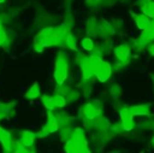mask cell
<instances>
[{"mask_svg":"<svg viewBox=\"0 0 154 153\" xmlns=\"http://www.w3.org/2000/svg\"><path fill=\"white\" fill-rule=\"evenodd\" d=\"M67 29L61 25V27H49L40 30L35 37L34 41L41 42L45 47H51V46H58L61 45L65 35L67 34Z\"/></svg>","mask_w":154,"mask_h":153,"instance_id":"1","label":"cell"},{"mask_svg":"<svg viewBox=\"0 0 154 153\" xmlns=\"http://www.w3.org/2000/svg\"><path fill=\"white\" fill-rule=\"evenodd\" d=\"M69 77V59L64 52H59L54 63V80L57 84H63Z\"/></svg>","mask_w":154,"mask_h":153,"instance_id":"2","label":"cell"},{"mask_svg":"<svg viewBox=\"0 0 154 153\" xmlns=\"http://www.w3.org/2000/svg\"><path fill=\"white\" fill-rule=\"evenodd\" d=\"M97 101H93V102H87L82 108H81V113L83 116V118L85 120H94L97 117H100L101 112H102V106L96 105Z\"/></svg>","mask_w":154,"mask_h":153,"instance_id":"3","label":"cell"},{"mask_svg":"<svg viewBox=\"0 0 154 153\" xmlns=\"http://www.w3.org/2000/svg\"><path fill=\"white\" fill-rule=\"evenodd\" d=\"M112 71H113L112 65H111L108 61H106V60H101V61L97 64L96 69H95L94 76L97 78V81H100V82H106V81L111 77Z\"/></svg>","mask_w":154,"mask_h":153,"instance_id":"4","label":"cell"},{"mask_svg":"<svg viewBox=\"0 0 154 153\" xmlns=\"http://www.w3.org/2000/svg\"><path fill=\"white\" fill-rule=\"evenodd\" d=\"M130 52H131V46H130V43H126V42H123V43H120L113 48L114 57L120 63H128L129 61Z\"/></svg>","mask_w":154,"mask_h":153,"instance_id":"5","label":"cell"},{"mask_svg":"<svg viewBox=\"0 0 154 153\" xmlns=\"http://www.w3.org/2000/svg\"><path fill=\"white\" fill-rule=\"evenodd\" d=\"M71 139L76 140V142L78 143L79 146V151L81 153L82 152H89V148H88V142H87V137H85V134H84V130L79 126L77 128H73L71 130Z\"/></svg>","mask_w":154,"mask_h":153,"instance_id":"6","label":"cell"},{"mask_svg":"<svg viewBox=\"0 0 154 153\" xmlns=\"http://www.w3.org/2000/svg\"><path fill=\"white\" fill-rule=\"evenodd\" d=\"M119 117H120V123H122L124 130L125 131H131L135 126V123H134V116L130 113L129 108L123 107L119 111Z\"/></svg>","mask_w":154,"mask_h":153,"instance_id":"7","label":"cell"},{"mask_svg":"<svg viewBox=\"0 0 154 153\" xmlns=\"http://www.w3.org/2000/svg\"><path fill=\"white\" fill-rule=\"evenodd\" d=\"M134 22L140 30H144L153 23V19L144 13H134Z\"/></svg>","mask_w":154,"mask_h":153,"instance_id":"8","label":"cell"},{"mask_svg":"<svg viewBox=\"0 0 154 153\" xmlns=\"http://www.w3.org/2000/svg\"><path fill=\"white\" fill-rule=\"evenodd\" d=\"M130 113L134 117H142V116H149L150 113V105L149 104H138V105H132L128 107Z\"/></svg>","mask_w":154,"mask_h":153,"instance_id":"9","label":"cell"},{"mask_svg":"<svg viewBox=\"0 0 154 153\" xmlns=\"http://www.w3.org/2000/svg\"><path fill=\"white\" fill-rule=\"evenodd\" d=\"M0 142H1V146L5 152H11L12 142H13L12 135L8 130L4 129L2 126H0Z\"/></svg>","mask_w":154,"mask_h":153,"instance_id":"10","label":"cell"},{"mask_svg":"<svg viewBox=\"0 0 154 153\" xmlns=\"http://www.w3.org/2000/svg\"><path fill=\"white\" fill-rule=\"evenodd\" d=\"M35 139H36V133H32V131H29V130H24V131L20 133V136H19L18 141L28 149L34 145Z\"/></svg>","mask_w":154,"mask_h":153,"instance_id":"11","label":"cell"},{"mask_svg":"<svg viewBox=\"0 0 154 153\" xmlns=\"http://www.w3.org/2000/svg\"><path fill=\"white\" fill-rule=\"evenodd\" d=\"M114 33H116V29L109 22H107L105 19L99 20V36L107 37V36L113 35Z\"/></svg>","mask_w":154,"mask_h":153,"instance_id":"12","label":"cell"},{"mask_svg":"<svg viewBox=\"0 0 154 153\" xmlns=\"http://www.w3.org/2000/svg\"><path fill=\"white\" fill-rule=\"evenodd\" d=\"M59 122H58V117L52 112L48 111L47 112V122L45 124V128L49 131V133H55L59 129Z\"/></svg>","mask_w":154,"mask_h":153,"instance_id":"13","label":"cell"},{"mask_svg":"<svg viewBox=\"0 0 154 153\" xmlns=\"http://www.w3.org/2000/svg\"><path fill=\"white\" fill-rule=\"evenodd\" d=\"M38 96H41V90H40L38 83L35 82L34 84H31V86L28 88V90H26L24 98L28 99V100H35V99H37Z\"/></svg>","mask_w":154,"mask_h":153,"instance_id":"14","label":"cell"},{"mask_svg":"<svg viewBox=\"0 0 154 153\" xmlns=\"http://www.w3.org/2000/svg\"><path fill=\"white\" fill-rule=\"evenodd\" d=\"M61 43H64V46L71 51H77V40H76L75 35H72L70 31H67V34L65 35Z\"/></svg>","mask_w":154,"mask_h":153,"instance_id":"15","label":"cell"},{"mask_svg":"<svg viewBox=\"0 0 154 153\" xmlns=\"http://www.w3.org/2000/svg\"><path fill=\"white\" fill-rule=\"evenodd\" d=\"M41 101H42V104H43V106L46 107L47 111H53V110L57 108L55 102H54V98L51 94H43V95H41Z\"/></svg>","mask_w":154,"mask_h":153,"instance_id":"16","label":"cell"},{"mask_svg":"<svg viewBox=\"0 0 154 153\" xmlns=\"http://www.w3.org/2000/svg\"><path fill=\"white\" fill-rule=\"evenodd\" d=\"M87 31L93 36H99V20L95 18H89L87 22Z\"/></svg>","mask_w":154,"mask_h":153,"instance_id":"17","label":"cell"},{"mask_svg":"<svg viewBox=\"0 0 154 153\" xmlns=\"http://www.w3.org/2000/svg\"><path fill=\"white\" fill-rule=\"evenodd\" d=\"M64 148H65V152H67V153H79V146H78V143L76 142V140H73L71 137L69 140H66Z\"/></svg>","mask_w":154,"mask_h":153,"instance_id":"18","label":"cell"},{"mask_svg":"<svg viewBox=\"0 0 154 153\" xmlns=\"http://www.w3.org/2000/svg\"><path fill=\"white\" fill-rule=\"evenodd\" d=\"M81 46H82V48H83L84 51H87V52H93V51L95 49V43H94L93 39L89 37V36H85V37H83V39L81 40Z\"/></svg>","mask_w":154,"mask_h":153,"instance_id":"19","label":"cell"},{"mask_svg":"<svg viewBox=\"0 0 154 153\" xmlns=\"http://www.w3.org/2000/svg\"><path fill=\"white\" fill-rule=\"evenodd\" d=\"M140 36H141L143 40H146L147 42L150 41V40H154V22L150 24V27H148L147 29L142 30Z\"/></svg>","mask_w":154,"mask_h":153,"instance_id":"20","label":"cell"},{"mask_svg":"<svg viewBox=\"0 0 154 153\" xmlns=\"http://www.w3.org/2000/svg\"><path fill=\"white\" fill-rule=\"evenodd\" d=\"M141 11H142V13H144V14H147L148 17H150L152 19L154 18V1H148V2H146L142 7H141Z\"/></svg>","mask_w":154,"mask_h":153,"instance_id":"21","label":"cell"},{"mask_svg":"<svg viewBox=\"0 0 154 153\" xmlns=\"http://www.w3.org/2000/svg\"><path fill=\"white\" fill-rule=\"evenodd\" d=\"M146 45H147V41L143 40L141 36H140V37H135V39H132V40H131V43H130L131 49H136V51H141Z\"/></svg>","mask_w":154,"mask_h":153,"instance_id":"22","label":"cell"},{"mask_svg":"<svg viewBox=\"0 0 154 153\" xmlns=\"http://www.w3.org/2000/svg\"><path fill=\"white\" fill-rule=\"evenodd\" d=\"M53 98H54V102H55L57 108H63V107L66 105V102H67L65 95H63V94H60V93L53 94Z\"/></svg>","mask_w":154,"mask_h":153,"instance_id":"23","label":"cell"},{"mask_svg":"<svg viewBox=\"0 0 154 153\" xmlns=\"http://www.w3.org/2000/svg\"><path fill=\"white\" fill-rule=\"evenodd\" d=\"M109 94L113 99H119L122 96V89H120V86L119 84H112L109 87Z\"/></svg>","mask_w":154,"mask_h":153,"instance_id":"24","label":"cell"},{"mask_svg":"<svg viewBox=\"0 0 154 153\" xmlns=\"http://www.w3.org/2000/svg\"><path fill=\"white\" fill-rule=\"evenodd\" d=\"M65 98L67 101H76L78 98H79V93L72 88H69L67 92L65 93Z\"/></svg>","mask_w":154,"mask_h":153,"instance_id":"25","label":"cell"},{"mask_svg":"<svg viewBox=\"0 0 154 153\" xmlns=\"http://www.w3.org/2000/svg\"><path fill=\"white\" fill-rule=\"evenodd\" d=\"M5 42H6V33L2 28V20L0 19V46L5 45Z\"/></svg>","mask_w":154,"mask_h":153,"instance_id":"26","label":"cell"},{"mask_svg":"<svg viewBox=\"0 0 154 153\" xmlns=\"http://www.w3.org/2000/svg\"><path fill=\"white\" fill-rule=\"evenodd\" d=\"M48 134H51L45 126H42L37 133H36V137H40V139H45V137H47L48 136Z\"/></svg>","mask_w":154,"mask_h":153,"instance_id":"27","label":"cell"},{"mask_svg":"<svg viewBox=\"0 0 154 153\" xmlns=\"http://www.w3.org/2000/svg\"><path fill=\"white\" fill-rule=\"evenodd\" d=\"M32 47H34V49H35L36 52H38V53H40V52H43L45 48H46V47H45L41 42H38V41H34V46H32Z\"/></svg>","mask_w":154,"mask_h":153,"instance_id":"28","label":"cell"},{"mask_svg":"<svg viewBox=\"0 0 154 153\" xmlns=\"http://www.w3.org/2000/svg\"><path fill=\"white\" fill-rule=\"evenodd\" d=\"M148 52H149V54H150V55H153V57H154V43H152V45L148 47Z\"/></svg>","mask_w":154,"mask_h":153,"instance_id":"29","label":"cell"},{"mask_svg":"<svg viewBox=\"0 0 154 153\" xmlns=\"http://www.w3.org/2000/svg\"><path fill=\"white\" fill-rule=\"evenodd\" d=\"M148 1H150V0H138L137 1V6H140V8L146 4V2H148Z\"/></svg>","mask_w":154,"mask_h":153,"instance_id":"30","label":"cell"},{"mask_svg":"<svg viewBox=\"0 0 154 153\" xmlns=\"http://www.w3.org/2000/svg\"><path fill=\"white\" fill-rule=\"evenodd\" d=\"M6 0H0V4H2V2H5Z\"/></svg>","mask_w":154,"mask_h":153,"instance_id":"31","label":"cell"},{"mask_svg":"<svg viewBox=\"0 0 154 153\" xmlns=\"http://www.w3.org/2000/svg\"><path fill=\"white\" fill-rule=\"evenodd\" d=\"M152 142H153V145H154V136H153V140H152Z\"/></svg>","mask_w":154,"mask_h":153,"instance_id":"32","label":"cell"},{"mask_svg":"<svg viewBox=\"0 0 154 153\" xmlns=\"http://www.w3.org/2000/svg\"><path fill=\"white\" fill-rule=\"evenodd\" d=\"M153 22H154V18H153Z\"/></svg>","mask_w":154,"mask_h":153,"instance_id":"33","label":"cell"}]
</instances>
